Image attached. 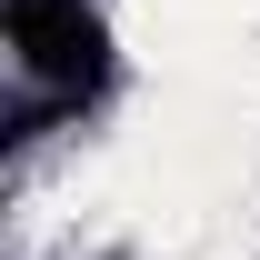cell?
I'll use <instances>...</instances> for the list:
<instances>
[{
	"instance_id": "cell-1",
	"label": "cell",
	"mask_w": 260,
	"mask_h": 260,
	"mask_svg": "<svg viewBox=\"0 0 260 260\" xmlns=\"http://www.w3.org/2000/svg\"><path fill=\"white\" fill-rule=\"evenodd\" d=\"M0 20H10L20 70H30V80H50L60 100H90L100 80H110V30H100L90 0H10Z\"/></svg>"
}]
</instances>
